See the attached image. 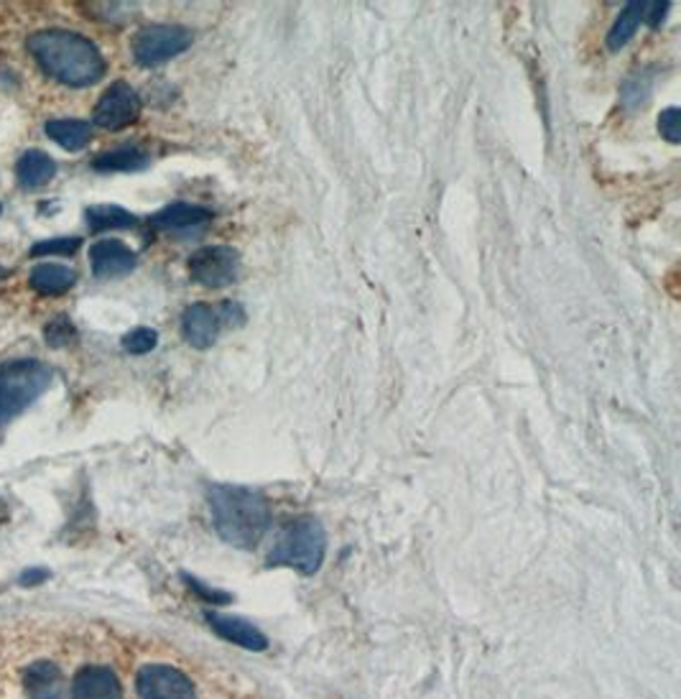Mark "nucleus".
I'll return each instance as SVG.
<instances>
[{"label":"nucleus","mask_w":681,"mask_h":699,"mask_svg":"<svg viewBox=\"0 0 681 699\" xmlns=\"http://www.w3.org/2000/svg\"><path fill=\"white\" fill-rule=\"evenodd\" d=\"M327 554V534L319 519L302 516L283 526L276 547L270 549V566H291L299 575H317Z\"/></svg>","instance_id":"obj_3"},{"label":"nucleus","mask_w":681,"mask_h":699,"mask_svg":"<svg viewBox=\"0 0 681 699\" xmlns=\"http://www.w3.org/2000/svg\"><path fill=\"white\" fill-rule=\"evenodd\" d=\"M26 47L51 79L67 87L98 85L105 75L98 43L70 28H43L28 36Z\"/></svg>","instance_id":"obj_1"},{"label":"nucleus","mask_w":681,"mask_h":699,"mask_svg":"<svg viewBox=\"0 0 681 699\" xmlns=\"http://www.w3.org/2000/svg\"><path fill=\"white\" fill-rule=\"evenodd\" d=\"M212 524L219 539L238 549H251L270 526L268 500L240 485H212L207 490Z\"/></svg>","instance_id":"obj_2"},{"label":"nucleus","mask_w":681,"mask_h":699,"mask_svg":"<svg viewBox=\"0 0 681 699\" xmlns=\"http://www.w3.org/2000/svg\"><path fill=\"white\" fill-rule=\"evenodd\" d=\"M219 327H223V314L212 304H204V301L187 307L185 314H181V335L197 350L212 348L217 342Z\"/></svg>","instance_id":"obj_11"},{"label":"nucleus","mask_w":681,"mask_h":699,"mask_svg":"<svg viewBox=\"0 0 681 699\" xmlns=\"http://www.w3.org/2000/svg\"><path fill=\"white\" fill-rule=\"evenodd\" d=\"M83 248V238H51L41 240L31 248V259H47V255H75Z\"/></svg>","instance_id":"obj_23"},{"label":"nucleus","mask_w":681,"mask_h":699,"mask_svg":"<svg viewBox=\"0 0 681 699\" xmlns=\"http://www.w3.org/2000/svg\"><path fill=\"white\" fill-rule=\"evenodd\" d=\"M207 621L219 638L225 641L240 646V649L248 651H263L268 646V638L255 628L253 623H248L245 617H232V615H215L207 613Z\"/></svg>","instance_id":"obj_14"},{"label":"nucleus","mask_w":681,"mask_h":699,"mask_svg":"<svg viewBox=\"0 0 681 699\" xmlns=\"http://www.w3.org/2000/svg\"><path fill=\"white\" fill-rule=\"evenodd\" d=\"M189 276L192 282L207 289H225L236 282L240 274V253L236 248L227 246H210L200 248L192 253V259L187 261Z\"/></svg>","instance_id":"obj_6"},{"label":"nucleus","mask_w":681,"mask_h":699,"mask_svg":"<svg viewBox=\"0 0 681 699\" xmlns=\"http://www.w3.org/2000/svg\"><path fill=\"white\" fill-rule=\"evenodd\" d=\"M28 699H64V674L54 661H34L24 672Z\"/></svg>","instance_id":"obj_12"},{"label":"nucleus","mask_w":681,"mask_h":699,"mask_svg":"<svg viewBox=\"0 0 681 699\" xmlns=\"http://www.w3.org/2000/svg\"><path fill=\"white\" fill-rule=\"evenodd\" d=\"M77 337V329L72 325V320L67 314H60L54 316V320L49 322L47 329H43V340H47L49 348L60 350V348H67L70 342H75Z\"/></svg>","instance_id":"obj_22"},{"label":"nucleus","mask_w":681,"mask_h":699,"mask_svg":"<svg viewBox=\"0 0 681 699\" xmlns=\"http://www.w3.org/2000/svg\"><path fill=\"white\" fill-rule=\"evenodd\" d=\"M671 3L669 0H664V3H648V11H646V21L651 28H658L661 26V21L666 18V13H669Z\"/></svg>","instance_id":"obj_26"},{"label":"nucleus","mask_w":681,"mask_h":699,"mask_svg":"<svg viewBox=\"0 0 681 699\" xmlns=\"http://www.w3.org/2000/svg\"><path fill=\"white\" fill-rule=\"evenodd\" d=\"M0 215H3V204H0Z\"/></svg>","instance_id":"obj_28"},{"label":"nucleus","mask_w":681,"mask_h":699,"mask_svg":"<svg viewBox=\"0 0 681 699\" xmlns=\"http://www.w3.org/2000/svg\"><path fill=\"white\" fill-rule=\"evenodd\" d=\"M159 345L156 329L151 327H136L130 329L128 335H123V350L130 352V355H146Z\"/></svg>","instance_id":"obj_24"},{"label":"nucleus","mask_w":681,"mask_h":699,"mask_svg":"<svg viewBox=\"0 0 681 699\" xmlns=\"http://www.w3.org/2000/svg\"><path fill=\"white\" fill-rule=\"evenodd\" d=\"M151 164L149 153L138 146H118V149L102 151L92 159V168L100 174H134L143 172Z\"/></svg>","instance_id":"obj_15"},{"label":"nucleus","mask_w":681,"mask_h":699,"mask_svg":"<svg viewBox=\"0 0 681 699\" xmlns=\"http://www.w3.org/2000/svg\"><path fill=\"white\" fill-rule=\"evenodd\" d=\"M651 87H654V77H651L646 70L635 72V75L628 77L626 85H622L620 102L628 110H639L641 105H646V102H648Z\"/></svg>","instance_id":"obj_21"},{"label":"nucleus","mask_w":681,"mask_h":699,"mask_svg":"<svg viewBox=\"0 0 681 699\" xmlns=\"http://www.w3.org/2000/svg\"><path fill=\"white\" fill-rule=\"evenodd\" d=\"M85 220L90 233H108V230H128L138 225V217L126 208L118 204H94L85 210Z\"/></svg>","instance_id":"obj_20"},{"label":"nucleus","mask_w":681,"mask_h":699,"mask_svg":"<svg viewBox=\"0 0 681 699\" xmlns=\"http://www.w3.org/2000/svg\"><path fill=\"white\" fill-rule=\"evenodd\" d=\"M141 115V98L128 83H113L102 92L92 113V123L102 130H123Z\"/></svg>","instance_id":"obj_7"},{"label":"nucleus","mask_w":681,"mask_h":699,"mask_svg":"<svg viewBox=\"0 0 681 699\" xmlns=\"http://www.w3.org/2000/svg\"><path fill=\"white\" fill-rule=\"evenodd\" d=\"M47 136L64 151H83L92 141V125L77 117H60L47 123Z\"/></svg>","instance_id":"obj_18"},{"label":"nucleus","mask_w":681,"mask_h":699,"mask_svg":"<svg viewBox=\"0 0 681 699\" xmlns=\"http://www.w3.org/2000/svg\"><path fill=\"white\" fill-rule=\"evenodd\" d=\"M136 263L138 259L134 248L126 246L123 240L105 238V240H98L90 248V266H92V274L98 278L128 276L130 271L136 269Z\"/></svg>","instance_id":"obj_10"},{"label":"nucleus","mask_w":681,"mask_h":699,"mask_svg":"<svg viewBox=\"0 0 681 699\" xmlns=\"http://www.w3.org/2000/svg\"><path fill=\"white\" fill-rule=\"evenodd\" d=\"M28 284H31L36 294H43V297H62V294H67L77 284V274L72 269L62 266V263H41V266L31 269Z\"/></svg>","instance_id":"obj_17"},{"label":"nucleus","mask_w":681,"mask_h":699,"mask_svg":"<svg viewBox=\"0 0 681 699\" xmlns=\"http://www.w3.org/2000/svg\"><path fill=\"white\" fill-rule=\"evenodd\" d=\"M192 39L194 36L187 26L156 24L136 32L134 41H130V51H134V59L141 67L153 70L168 62V59L179 57L181 51H187L192 47Z\"/></svg>","instance_id":"obj_5"},{"label":"nucleus","mask_w":681,"mask_h":699,"mask_svg":"<svg viewBox=\"0 0 681 699\" xmlns=\"http://www.w3.org/2000/svg\"><path fill=\"white\" fill-rule=\"evenodd\" d=\"M72 695L75 699H123V687L108 666H85L75 676Z\"/></svg>","instance_id":"obj_13"},{"label":"nucleus","mask_w":681,"mask_h":699,"mask_svg":"<svg viewBox=\"0 0 681 699\" xmlns=\"http://www.w3.org/2000/svg\"><path fill=\"white\" fill-rule=\"evenodd\" d=\"M43 577H47V572H43V570H34V572H26V575L21 577V583H24V585H36V583H43Z\"/></svg>","instance_id":"obj_27"},{"label":"nucleus","mask_w":681,"mask_h":699,"mask_svg":"<svg viewBox=\"0 0 681 699\" xmlns=\"http://www.w3.org/2000/svg\"><path fill=\"white\" fill-rule=\"evenodd\" d=\"M212 212L207 208H200V204L189 202H174L168 208L153 212L149 217V225L159 233L168 235H197L204 225L212 223Z\"/></svg>","instance_id":"obj_9"},{"label":"nucleus","mask_w":681,"mask_h":699,"mask_svg":"<svg viewBox=\"0 0 681 699\" xmlns=\"http://www.w3.org/2000/svg\"><path fill=\"white\" fill-rule=\"evenodd\" d=\"M646 11H648L646 0H633V3H628L626 9L620 11V16L615 18L610 34H607V49L620 51L626 47V43L635 36V32H639L641 21H646Z\"/></svg>","instance_id":"obj_19"},{"label":"nucleus","mask_w":681,"mask_h":699,"mask_svg":"<svg viewBox=\"0 0 681 699\" xmlns=\"http://www.w3.org/2000/svg\"><path fill=\"white\" fill-rule=\"evenodd\" d=\"M56 174V161L49 157L47 151L41 149H28L21 153L16 164V176L24 189H41L54 179Z\"/></svg>","instance_id":"obj_16"},{"label":"nucleus","mask_w":681,"mask_h":699,"mask_svg":"<svg viewBox=\"0 0 681 699\" xmlns=\"http://www.w3.org/2000/svg\"><path fill=\"white\" fill-rule=\"evenodd\" d=\"M51 384V367L41 360L24 358L0 365V429L24 414Z\"/></svg>","instance_id":"obj_4"},{"label":"nucleus","mask_w":681,"mask_h":699,"mask_svg":"<svg viewBox=\"0 0 681 699\" xmlns=\"http://www.w3.org/2000/svg\"><path fill=\"white\" fill-rule=\"evenodd\" d=\"M141 699H197V691L187 674L166 664H149L136 679Z\"/></svg>","instance_id":"obj_8"},{"label":"nucleus","mask_w":681,"mask_h":699,"mask_svg":"<svg viewBox=\"0 0 681 699\" xmlns=\"http://www.w3.org/2000/svg\"><path fill=\"white\" fill-rule=\"evenodd\" d=\"M658 130L669 143L681 141V125H679V108H666L661 115H658Z\"/></svg>","instance_id":"obj_25"}]
</instances>
